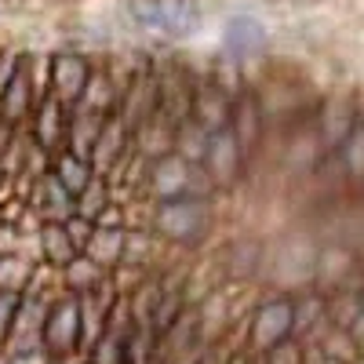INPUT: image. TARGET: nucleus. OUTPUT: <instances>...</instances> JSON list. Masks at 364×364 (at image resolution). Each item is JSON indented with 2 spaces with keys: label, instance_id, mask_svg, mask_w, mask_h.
I'll use <instances>...</instances> for the list:
<instances>
[{
  "label": "nucleus",
  "instance_id": "dca6fc26",
  "mask_svg": "<svg viewBox=\"0 0 364 364\" xmlns=\"http://www.w3.org/2000/svg\"><path fill=\"white\" fill-rule=\"evenodd\" d=\"M48 171L63 182V190L70 193V197H77L87 182H91V164L84 161V157H77V154H70V149H58V154H51V164H48Z\"/></svg>",
  "mask_w": 364,
  "mask_h": 364
},
{
  "label": "nucleus",
  "instance_id": "ddd939ff",
  "mask_svg": "<svg viewBox=\"0 0 364 364\" xmlns=\"http://www.w3.org/2000/svg\"><path fill=\"white\" fill-rule=\"evenodd\" d=\"M48 66H51V87H48V95H55L63 106H73L80 99L87 77H91L87 63H84L80 55H58V58H51Z\"/></svg>",
  "mask_w": 364,
  "mask_h": 364
},
{
  "label": "nucleus",
  "instance_id": "c85d7f7f",
  "mask_svg": "<svg viewBox=\"0 0 364 364\" xmlns=\"http://www.w3.org/2000/svg\"><path fill=\"white\" fill-rule=\"evenodd\" d=\"M0 226H4V215H0Z\"/></svg>",
  "mask_w": 364,
  "mask_h": 364
},
{
  "label": "nucleus",
  "instance_id": "5701e85b",
  "mask_svg": "<svg viewBox=\"0 0 364 364\" xmlns=\"http://www.w3.org/2000/svg\"><path fill=\"white\" fill-rule=\"evenodd\" d=\"M63 230H66V237H70L73 252L80 255V252H84V245H87V237H91V230H95V223L84 219V215H70V219L63 223Z\"/></svg>",
  "mask_w": 364,
  "mask_h": 364
},
{
  "label": "nucleus",
  "instance_id": "cd10ccee",
  "mask_svg": "<svg viewBox=\"0 0 364 364\" xmlns=\"http://www.w3.org/2000/svg\"><path fill=\"white\" fill-rule=\"evenodd\" d=\"M55 364H84V357H63V360H55Z\"/></svg>",
  "mask_w": 364,
  "mask_h": 364
},
{
  "label": "nucleus",
  "instance_id": "6ab92c4d",
  "mask_svg": "<svg viewBox=\"0 0 364 364\" xmlns=\"http://www.w3.org/2000/svg\"><path fill=\"white\" fill-rule=\"evenodd\" d=\"M102 277H106V269L95 266L87 255H77V259H70V262L63 266V288H66L70 295H80V291H87V288H95Z\"/></svg>",
  "mask_w": 364,
  "mask_h": 364
},
{
  "label": "nucleus",
  "instance_id": "f8f14e48",
  "mask_svg": "<svg viewBox=\"0 0 364 364\" xmlns=\"http://www.w3.org/2000/svg\"><path fill=\"white\" fill-rule=\"evenodd\" d=\"M324 310H328V324L343 331V336H350L357 346H360V331H364V310H360V281L343 284L336 295H324Z\"/></svg>",
  "mask_w": 364,
  "mask_h": 364
},
{
  "label": "nucleus",
  "instance_id": "0eeeda50",
  "mask_svg": "<svg viewBox=\"0 0 364 364\" xmlns=\"http://www.w3.org/2000/svg\"><path fill=\"white\" fill-rule=\"evenodd\" d=\"M44 317H48V302L33 299V295H22L18 299V310H15V321H11V331L0 353L11 357V353H22V350H37L41 346V336H44Z\"/></svg>",
  "mask_w": 364,
  "mask_h": 364
},
{
  "label": "nucleus",
  "instance_id": "aec40b11",
  "mask_svg": "<svg viewBox=\"0 0 364 364\" xmlns=\"http://www.w3.org/2000/svg\"><path fill=\"white\" fill-rule=\"evenodd\" d=\"M113 200V190L106 186V178H99V175H91V182L73 197V215H84V219H91L95 223V215Z\"/></svg>",
  "mask_w": 364,
  "mask_h": 364
},
{
  "label": "nucleus",
  "instance_id": "6e6552de",
  "mask_svg": "<svg viewBox=\"0 0 364 364\" xmlns=\"http://www.w3.org/2000/svg\"><path fill=\"white\" fill-rule=\"evenodd\" d=\"M29 197H26V208L33 211V215L44 223H66L73 215V197L63 190V182H58L51 171H41L33 182H29Z\"/></svg>",
  "mask_w": 364,
  "mask_h": 364
},
{
  "label": "nucleus",
  "instance_id": "7ed1b4c3",
  "mask_svg": "<svg viewBox=\"0 0 364 364\" xmlns=\"http://www.w3.org/2000/svg\"><path fill=\"white\" fill-rule=\"evenodd\" d=\"M157 230L175 240V245H193L211 226V204L208 197H178V200H157Z\"/></svg>",
  "mask_w": 364,
  "mask_h": 364
},
{
  "label": "nucleus",
  "instance_id": "9b49d317",
  "mask_svg": "<svg viewBox=\"0 0 364 364\" xmlns=\"http://www.w3.org/2000/svg\"><path fill=\"white\" fill-rule=\"evenodd\" d=\"M230 117H233V102H230V95L219 84L193 87V95H190V120L200 132L211 135V132L230 128Z\"/></svg>",
  "mask_w": 364,
  "mask_h": 364
},
{
  "label": "nucleus",
  "instance_id": "9d476101",
  "mask_svg": "<svg viewBox=\"0 0 364 364\" xmlns=\"http://www.w3.org/2000/svg\"><path fill=\"white\" fill-rule=\"evenodd\" d=\"M128 139H132V132L124 128V120H120L117 113H109L102 132H99V139H95V146H91V154H87L91 175L106 178L120 161H124L128 157Z\"/></svg>",
  "mask_w": 364,
  "mask_h": 364
},
{
  "label": "nucleus",
  "instance_id": "f257e3e1",
  "mask_svg": "<svg viewBox=\"0 0 364 364\" xmlns=\"http://www.w3.org/2000/svg\"><path fill=\"white\" fill-rule=\"evenodd\" d=\"M146 186L157 200H178V197H208L211 182L204 175L200 164L178 157V154H164L157 161H149L146 168Z\"/></svg>",
  "mask_w": 364,
  "mask_h": 364
},
{
  "label": "nucleus",
  "instance_id": "1a4fd4ad",
  "mask_svg": "<svg viewBox=\"0 0 364 364\" xmlns=\"http://www.w3.org/2000/svg\"><path fill=\"white\" fill-rule=\"evenodd\" d=\"M66 124H70V106H63L55 95H44L33 106V128H29V139L51 157V154H58V149H66Z\"/></svg>",
  "mask_w": 364,
  "mask_h": 364
},
{
  "label": "nucleus",
  "instance_id": "4be33fe9",
  "mask_svg": "<svg viewBox=\"0 0 364 364\" xmlns=\"http://www.w3.org/2000/svg\"><path fill=\"white\" fill-rule=\"evenodd\" d=\"M262 364H302V343L299 339H284L277 346H269L262 353Z\"/></svg>",
  "mask_w": 364,
  "mask_h": 364
},
{
  "label": "nucleus",
  "instance_id": "2eb2a0df",
  "mask_svg": "<svg viewBox=\"0 0 364 364\" xmlns=\"http://www.w3.org/2000/svg\"><path fill=\"white\" fill-rule=\"evenodd\" d=\"M124 240H128V230H109V226H95L87 237V245L80 255H87L95 266L109 269V266H120L124 262Z\"/></svg>",
  "mask_w": 364,
  "mask_h": 364
},
{
  "label": "nucleus",
  "instance_id": "b1692460",
  "mask_svg": "<svg viewBox=\"0 0 364 364\" xmlns=\"http://www.w3.org/2000/svg\"><path fill=\"white\" fill-rule=\"evenodd\" d=\"M18 299L15 291H0V346H4L8 331H11V321H15V310H18Z\"/></svg>",
  "mask_w": 364,
  "mask_h": 364
},
{
  "label": "nucleus",
  "instance_id": "a211bd4d",
  "mask_svg": "<svg viewBox=\"0 0 364 364\" xmlns=\"http://www.w3.org/2000/svg\"><path fill=\"white\" fill-rule=\"evenodd\" d=\"M226 44L233 55H255L266 44V29L255 18H233L226 29Z\"/></svg>",
  "mask_w": 364,
  "mask_h": 364
},
{
  "label": "nucleus",
  "instance_id": "393cba45",
  "mask_svg": "<svg viewBox=\"0 0 364 364\" xmlns=\"http://www.w3.org/2000/svg\"><path fill=\"white\" fill-rule=\"evenodd\" d=\"M95 226H109V230H124V208H113V200L95 215Z\"/></svg>",
  "mask_w": 364,
  "mask_h": 364
},
{
  "label": "nucleus",
  "instance_id": "412c9836",
  "mask_svg": "<svg viewBox=\"0 0 364 364\" xmlns=\"http://www.w3.org/2000/svg\"><path fill=\"white\" fill-rule=\"evenodd\" d=\"M29 273H33V262L18 252H8L0 255V291H15L22 295L26 284H29Z\"/></svg>",
  "mask_w": 364,
  "mask_h": 364
},
{
  "label": "nucleus",
  "instance_id": "4468645a",
  "mask_svg": "<svg viewBox=\"0 0 364 364\" xmlns=\"http://www.w3.org/2000/svg\"><path fill=\"white\" fill-rule=\"evenodd\" d=\"M321 324H328V310H324V295L317 291H302L291 295V339H317L321 336Z\"/></svg>",
  "mask_w": 364,
  "mask_h": 364
},
{
  "label": "nucleus",
  "instance_id": "f3484780",
  "mask_svg": "<svg viewBox=\"0 0 364 364\" xmlns=\"http://www.w3.org/2000/svg\"><path fill=\"white\" fill-rule=\"evenodd\" d=\"M37 248H41V262H51L55 269H63L70 259H77V252L70 245L63 223H44L37 230Z\"/></svg>",
  "mask_w": 364,
  "mask_h": 364
},
{
  "label": "nucleus",
  "instance_id": "39448f33",
  "mask_svg": "<svg viewBox=\"0 0 364 364\" xmlns=\"http://www.w3.org/2000/svg\"><path fill=\"white\" fill-rule=\"evenodd\" d=\"M284 339H291V295H273L259 302L248 321V346L252 353H266Z\"/></svg>",
  "mask_w": 364,
  "mask_h": 364
},
{
  "label": "nucleus",
  "instance_id": "423d86ee",
  "mask_svg": "<svg viewBox=\"0 0 364 364\" xmlns=\"http://www.w3.org/2000/svg\"><path fill=\"white\" fill-rule=\"evenodd\" d=\"M200 168H204V175L211 182V190H215V186H230V182L240 175V168H245V149H240V142H237V135L230 128L208 135Z\"/></svg>",
  "mask_w": 364,
  "mask_h": 364
},
{
  "label": "nucleus",
  "instance_id": "bb28decb",
  "mask_svg": "<svg viewBox=\"0 0 364 364\" xmlns=\"http://www.w3.org/2000/svg\"><path fill=\"white\" fill-rule=\"evenodd\" d=\"M302 364H339V360H336V357H328V353L317 350V346H310V350L302 346Z\"/></svg>",
  "mask_w": 364,
  "mask_h": 364
},
{
  "label": "nucleus",
  "instance_id": "a878e982",
  "mask_svg": "<svg viewBox=\"0 0 364 364\" xmlns=\"http://www.w3.org/2000/svg\"><path fill=\"white\" fill-rule=\"evenodd\" d=\"M8 364H55V357H51L44 346H37V350H22V353H11V357H8Z\"/></svg>",
  "mask_w": 364,
  "mask_h": 364
},
{
  "label": "nucleus",
  "instance_id": "20e7f679",
  "mask_svg": "<svg viewBox=\"0 0 364 364\" xmlns=\"http://www.w3.org/2000/svg\"><path fill=\"white\" fill-rule=\"evenodd\" d=\"M41 346L55 357H80V317H77V295H58L51 306H48V317H44V336H41Z\"/></svg>",
  "mask_w": 364,
  "mask_h": 364
},
{
  "label": "nucleus",
  "instance_id": "f03ea898",
  "mask_svg": "<svg viewBox=\"0 0 364 364\" xmlns=\"http://www.w3.org/2000/svg\"><path fill=\"white\" fill-rule=\"evenodd\" d=\"M132 18L164 41H186L200 26V8L193 0H135Z\"/></svg>",
  "mask_w": 364,
  "mask_h": 364
}]
</instances>
